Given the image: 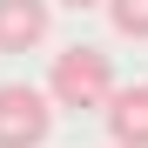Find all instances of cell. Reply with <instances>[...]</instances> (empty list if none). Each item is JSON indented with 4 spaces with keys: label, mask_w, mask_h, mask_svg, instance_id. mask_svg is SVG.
I'll return each mask as SVG.
<instances>
[{
    "label": "cell",
    "mask_w": 148,
    "mask_h": 148,
    "mask_svg": "<svg viewBox=\"0 0 148 148\" xmlns=\"http://www.w3.org/2000/svg\"><path fill=\"white\" fill-rule=\"evenodd\" d=\"M114 94V67H108V54L101 47H88V40H74V47H61L54 54V67H47V101L54 108H101Z\"/></svg>",
    "instance_id": "cell-1"
},
{
    "label": "cell",
    "mask_w": 148,
    "mask_h": 148,
    "mask_svg": "<svg viewBox=\"0 0 148 148\" xmlns=\"http://www.w3.org/2000/svg\"><path fill=\"white\" fill-rule=\"evenodd\" d=\"M47 128H54L47 88H27V81H7L0 88V148H40Z\"/></svg>",
    "instance_id": "cell-2"
},
{
    "label": "cell",
    "mask_w": 148,
    "mask_h": 148,
    "mask_svg": "<svg viewBox=\"0 0 148 148\" xmlns=\"http://www.w3.org/2000/svg\"><path fill=\"white\" fill-rule=\"evenodd\" d=\"M54 27L47 0H0V54H34Z\"/></svg>",
    "instance_id": "cell-3"
},
{
    "label": "cell",
    "mask_w": 148,
    "mask_h": 148,
    "mask_svg": "<svg viewBox=\"0 0 148 148\" xmlns=\"http://www.w3.org/2000/svg\"><path fill=\"white\" fill-rule=\"evenodd\" d=\"M101 114H108V135L121 148H148V88L141 81L135 88H114L108 101H101Z\"/></svg>",
    "instance_id": "cell-4"
},
{
    "label": "cell",
    "mask_w": 148,
    "mask_h": 148,
    "mask_svg": "<svg viewBox=\"0 0 148 148\" xmlns=\"http://www.w3.org/2000/svg\"><path fill=\"white\" fill-rule=\"evenodd\" d=\"M108 20H114V34H128V40H148V0H101Z\"/></svg>",
    "instance_id": "cell-5"
},
{
    "label": "cell",
    "mask_w": 148,
    "mask_h": 148,
    "mask_svg": "<svg viewBox=\"0 0 148 148\" xmlns=\"http://www.w3.org/2000/svg\"><path fill=\"white\" fill-rule=\"evenodd\" d=\"M67 7H101V0H67Z\"/></svg>",
    "instance_id": "cell-6"
},
{
    "label": "cell",
    "mask_w": 148,
    "mask_h": 148,
    "mask_svg": "<svg viewBox=\"0 0 148 148\" xmlns=\"http://www.w3.org/2000/svg\"><path fill=\"white\" fill-rule=\"evenodd\" d=\"M108 148H121V141H108Z\"/></svg>",
    "instance_id": "cell-7"
}]
</instances>
